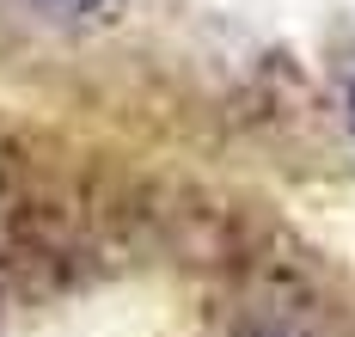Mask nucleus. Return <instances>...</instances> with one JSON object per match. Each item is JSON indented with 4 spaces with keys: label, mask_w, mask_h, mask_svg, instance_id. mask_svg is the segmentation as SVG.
Instances as JSON below:
<instances>
[{
    "label": "nucleus",
    "mask_w": 355,
    "mask_h": 337,
    "mask_svg": "<svg viewBox=\"0 0 355 337\" xmlns=\"http://www.w3.org/2000/svg\"><path fill=\"white\" fill-rule=\"evenodd\" d=\"M55 12H73V19H86V12H105V6H116V0H49Z\"/></svg>",
    "instance_id": "f257e3e1"
},
{
    "label": "nucleus",
    "mask_w": 355,
    "mask_h": 337,
    "mask_svg": "<svg viewBox=\"0 0 355 337\" xmlns=\"http://www.w3.org/2000/svg\"><path fill=\"white\" fill-rule=\"evenodd\" d=\"M257 337H306V331H288V325H276V331H257Z\"/></svg>",
    "instance_id": "f03ea898"
},
{
    "label": "nucleus",
    "mask_w": 355,
    "mask_h": 337,
    "mask_svg": "<svg viewBox=\"0 0 355 337\" xmlns=\"http://www.w3.org/2000/svg\"><path fill=\"white\" fill-rule=\"evenodd\" d=\"M349 135H355V86H349Z\"/></svg>",
    "instance_id": "7ed1b4c3"
}]
</instances>
